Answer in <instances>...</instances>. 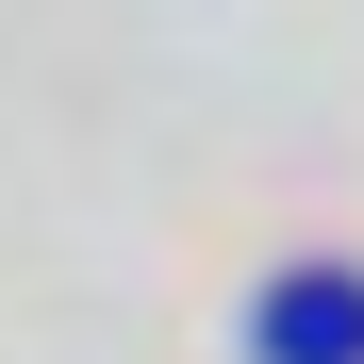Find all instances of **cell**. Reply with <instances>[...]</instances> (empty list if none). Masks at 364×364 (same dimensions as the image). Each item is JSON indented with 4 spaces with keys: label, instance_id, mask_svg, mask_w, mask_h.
<instances>
[{
    "label": "cell",
    "instance_id": "1",
    "mask_svg": "<svg viewBox=\"0 0 364 364\" xmlns=\"http://www.w3.org/2000/svg\"><path fill=\"white\" fill-rule=\"evenodd\" d=\"M265 348L348 364V348H364V282H282V298H265Z\"/></svg>",
    "mask_w": 364,
    "mask_h": 364
}]
</instances>
